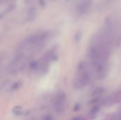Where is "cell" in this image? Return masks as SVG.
<instances>
[{
  "mask_svg": "<svg viewBox=\"0 0 121 120\" xmlns=\"http://www.w3.org/2000/svg\"><path fill=\"white\" fill-rule=\"evenodd\" d=\"M53 105L55 110L58 112H62L65 111L67 105V98L65 93H58L53 101Z\"/></svg>",
  "mask_w": 121,
  "mask_h": 120,
  "instance_id": "6da1fadb",
  "label": "cell"
},
{
  "mask_svg": "<svg viewBox=\"0 0 121 120\" xmlns=\"http://www.w3.org/2000/svg\"><path fill=\"white\" fill-rule=\"evenodd\" d=\"M86 120L84 118H83V117H76V118H74V120Z\"/></svg>",
  "mask_w": 121,
  "mask_h": 120,
  "instance_id": "7a4b0ae2",
  "label": "cell"
}]
</instances>
